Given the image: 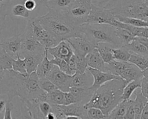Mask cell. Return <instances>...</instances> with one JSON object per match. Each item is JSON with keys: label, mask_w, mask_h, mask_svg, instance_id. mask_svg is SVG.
I'll return each mask as SVG.
<instances>
[{"label": "cell", "mask_w": 148, "mask_h": 119, "mask_svg": "<svg viewBox=\"0 0 148 119\" xmlns=\"http://www.w3.org/2000/svg\"><path fill=\"white\" fill-rule=\"evenodd\" d=\"M14 58L11 56L3 48L0 49V64L2 66L5 70L12 69V63Z\"/></svg>", "instance_id": "obj_34"}, {"label": "cell", "mask_w": 148, "mask_h": 119, "mask_svg": "<svg viewBox=\"0 0 148 119\" xmlns=\"http://www.w3.org/2000/svg\"><path fill=\"white\" fill-rule=\"evenodd\" d=\"M22 36L36 39L45 48L55 46L60 42L40 24L36 17L28 20Z\"/></svg>", "instance_id": "obj_6"}, {"label": "cell", "mask_w": 148, "mask_h": 119, "mask_svg": "<svg viewBox=\"0 0 148 119\" xmlns=\"http://www.w3.org/2000/svg\"><path fill=\"white\" fill-rule=\"evenodd\" d=\"M87 110V118L91 119H101V118H108L107 116L104 114L102 111L96 107H90Z\"/></svg>", "instance_id": "obj_40"}, {"label": "cell", "mask_w": 148, "mask_h": 119, "mask_svg": "<svg viewBox=\"0 0 148 119\" xmlns=\"http://www.w3.org/2000/svg\"><path fill=\"white\" fill-rule=\"evenodd\" d=\"M76 56V73H84L88 67L87 60L86 56H80L79 55L75 54Z\"/></svg>", "instance_id": "obj_39"}, {"label": "cell", "mask_w": 148, "mask_h": 119, "mask_svg": "<svg viewBox=\"0 0 148 119\" xmlns=\"http://www.w3.org/2000/svg\"><path fill=\"white\" fill-rule=\"evenodd\" d=\"M132 63L129 62H123L113 60L108 63L109 72L114 75L120 76V74L127 68L131 66Z\"/></svg>", "instance_id": "obj_25"}, {"label": "cell", "mask_w": 148, "mask_h": 119, "mask_svg": "<svg viewBox=\"0 0 148 119\" xmlns=\"http://www.w3.org/2000/svg\"><path fill=\"white\" fill-rule=\"evenodd\" d=\"M75 0H47L45 6L59 12H66L73 5Z\"/></svg>", "instance_id": "obj_19"}, {"label": "cell", "mask_w": 148, "mask_h": 119, "mask_svg": "<svg viewBox=\"0 0 148 119\" xmlns=\"http://www.w3.org/2000/svg\"><path fill=\"white\" fill-rule=\"evenodd\" d=\"M1 46V43H0V46Z\"/></svg>", "instance_id": "obj_58"}, {"label": "cell", "mask_w": 148, "mask_h": 119, "mask_svg": "<svg viewBox=\"0 0 148 119\" xmlns=\"http://www.w3.org/2000/svg\"><path fill=\"white\" fill-rule=\"evenodd\" d=\"M104 8L114 15L143 20L148 17V0H110Z\"/></svg>", "instance_id": "obj_5"}, {"label": "cell", "mask_w": 148, "mask_h": 119, "mask_svg": "<svg viewBox=\"0 0 148 119\" xmlns=\"http://www.w3.org/2000/svg\"><path fill=\"white\" fill-rule=\"evenodd\" d=\"M142 73L143 75V77L148 80V67L145 70H144L143 71H142Z\"/></svg>", "instance_id": "obj_53"}, {"label": "cell", "mask_w": 148, "mask_h": 119, "mask_svg": "<svg viewBox=\"0 0 148 119\" xmlns=\"http://www.w3.org/2000/svg\"><path fill=\"white\" fill-rule=\"evenodd\" d=\"M69 92L75 96L76 102L83 104L89 101L94 93L89 88L74 86H71L69 88Z\"/></svg>", "instance_id": "obj_18"}, {"label": "cell", "mask_w": 148, "mask_h": 119, "mask_svg": "<svg viewBox=\"0 0 148 119\" xmlns=\"http://www.w3.org/2000/svg\"><path fill=\"white\" fill-rule=\"evenodd\" d=\"M22 40L23 37L21 34L14 35L2 41L1 42V47L3 48L11 56L16 59L17 56L20 55Z\"/></svg>", "instance_id": "obj_14"}, {"label": "cell", "mask_w": 148, "mask_h": 119, "mask_svg": "<svg viewBox=\"0 0 148 119\" xmlns=\"http://www.w3.org/2000/svg\"><path fill=\"white\" fill-rule=\"evenodd\" d=\"M127 84L122 78L105 82L94 92L89 101L84 104V108H98L108 117L111 111L122 101L123 89Z\"/></svg>", "instance_id": "obj_2"}, {"label": "cell", "mask_w": 148, "mask_h": 119, "mask_svg": "<svg viewBox=\"0 0 148 119\" xmlns=\"http://www.w3.org/2000/svg\"><path fill=\"white\" fill-rule=\"evenodd\" d=\"M113 48L110 44L106 42H100L96 45L95 48L98 50L103 60L109 63L114 60L112 52V48Z\"/></svg>", "instance_id": "obj_22"}, {"label": "cell", "mask_w": 148, "mask_h": 119, "mask_svg": "<svg viewBox=\"0 0 148 119\" xmlns=\"http://www.w3.org/2000/svg\"><path fill=\"white\" fill-rule=\"evenodd\" d=\"M47 13L36 17L40 24L58 41L82 37L79 26H76L65 12L48 9Z\"/></svg>", "instance_id": "obj_3"}, {"label": "cell", "mask_w": 148, "mask_h": 119, "mask_svg": "<svg viewBox=\"0 0 148 119\" xmlns=\"http://www.w3.org/2000/svg\"><path fill=\"white\" fill-rule=\"evenodd\" d=\"M22 35V34H21ZM23 37V36H22ZM46 49L38 41L33 38L23 37L20 56L23 57L27 55L44 56Z\"/></svg>", "instance_id": "obj_10"}, {"label": "cell", "mask_w": 148, "mask_h": 119, "mask_svg": "<svg viewBox=\"0 0 148 119\" xmlns=\"http://www.w3.org/2000/svg\"><path fill=\"white\" fill-rule=\"evenodd\" d=\"M12 15L14 16L20 17L23 18H29L30 12H29L24 6L23 3H18L14 4L11 8Z\"/></svg>", "instance_id": "obj_35"}, {"label": "cell", "mask_w": 148, "mask_h": 119, "mask_svg": "<svg viewBox=\"0 0 148 119\" xmlns=\"http://www.w3.org/2000/svg\"><path fill=\"white\" fill-rule=\"evenodd\" d=\"M0 95H1V85H0Z\"/></svg>", "instance_id": "obj_57"}, {"label": "cell", "mask_w": 148, "mask_h": 119, "mask_svg": "<svg viewBox=\"0 0 148 119\" xmlns=\"http://www.w3.org/2000/svg\"><path fill=\"white\" fill-rule=\"evenodd\" d=\"M66 118H68V119H72V118L79 119V118L78 117H77V116H69L66 117Z\"/></svg>", "instance_id": "obj_54"}, {"label": "cell", "mask_w": 148, "mask_h": 119, "mask_svg": "<svg viewBox=\"0 0 148 119\" xmlns=\"http://www.w3.org/2000/svg\"><path fill=\"white\" fill-rule=\"evenodd\" d=\"M112 52L114 60L119 61L128 62L129 58L131 55V52L124 46L119 48H112Z\"/></svg>", "instance_id": "obj_31"}, {"label": "cell", "mask_w": 148, "mask_h": 119, "mask_svg": "<svg viewBox=\"0 0 148 119\" xmlns=\"http://www.w3.org/2000/svg\"><path fill=\"white\" fill-rule=\"evenodd\" d=\"M140 90L142 94L148 99V80L143 77L141 79Z\"/></svg>", "instance_id": "obj_47"}, {"label": "cell", "mask_w": 148, "mask_h": 119, "mask_svg": "<svg viewBox=\"0 0 148 119\" xmlns=\"http://www.w3.org/2000/svg\"><path fill=\"white\" fill-rule=\"evenodd\" d=\"M134 39L140 42L141 44L146 46L148 49V38L144 37H135Z\"/></svg>", "instance_id": "obj_48"}, {"label": "cell", "mask_w": 148, "mask_h": 119, "mask_svg": "<svg viewBox=\"0 0 148 119\" xmlns=\"http://www.w3.org/2000/svg\"><path fill=\"white\" fill-rule=\"evenodd\" d=\"M12 69L23 74H28L24 59H21L20 55H17L12 63Z\"/></svg>", "instance_id": "obj_37"}, {"label": "cell", "mask_w": 148, "mask_h": 119, "mask_svg": "<svg viewBox=\"0 0 148 119\" xmlns=\"http://www.w3.org/2000/svg\"><path fill=\"white\" fill-rule=\"evenodd\" d=\"M3 1H9V0H0V2H3Z\"/></svg>", "instance_id": "obj_56"}, {"label": "cell", "mask_w": 148, "mask_h": 119, "mask_svg": "<svg viewBox=\"0 0 148 119\" xmlns=\"http://www.w3.org/2000/svg\"><path fill=\"white\" fill-rule=\"evenodd\" d=\"M87 64L88 67L101 70L104 72H109L108 63H105L100 56L97 48H94L86 56Z\"/></svg>", "instance_id": "obj_15"}, {"label": "cell", "mask_w": 148, "mask_h": 119, "mask_svg": "<svg viewBox=\"0 0 148 119\" xmlns=\"http://www.w3.org/2000/svg\"><path fill=\"white\" fill-rule=\"evenodd\" d=\"M23 4L25 8L30 12L34 10L38 6L36 0H24Z\"/></svg>", "instance_id": "obj_46"}, {"label": "cell", "mask_w": 148, "mask_h": 119, "mask_svg": "<svg viewBox=\"0 0 148 119\" xmlns=\"http://www.w3.org/2000/svg\"><path fill=\"white\" fill-rule=\"evenodd\" d=\"M44 56L27 55L24 57L26 66V70L28 74H30L32 72L36 70L39 64L43 59Z\"/></svg>", "instance_id": "obj_24"}, {"label": "cell", "mask_w": 148, "mask_h": 119, "mask_svg": "<svg viewBox=\"0 0 148 119\" xmlns=\"http://www.w3.org/2000/svg\"><path fill=\"white\" fill-rule=\"evenodd\" d=\"M0 85L1 94H6L9 101H12L15 96H18L21 101L32 100L46 92L39 86L36 71L30 74H23L13 69L5 70Z\"/></svg>", "instance_id": "obj_1"}, {"label": "cell", "mask_w": 148, "mask_h": 119, "mask_svg": "<svg viewBox=\"0 0 148 119\" xmlns=\"http://www.w3.org/2000/svg\"><path fill=\"white\" fill-rule=\"evenodd\" d=\"M53 65V64L51 62L50 60L48 59V52L47 49H46L45 56L40 63L39 64L36 70V74L38 75L39 78L46 77L47 74L51 70Z\"/></svg>", "instance_id": "obj_23"}, {"label": "cell", "mask_w": 148, "mask_h": 119, "mask_svg": "<svg viewBox=\"0 0 148 119\" xmlns=\"http://www.w3.org/2000/svg\"><path fill=\"white\" fill-rule=\"evenodd\" d=\"M79 30L82 37L95 46L100 42H106L113 48L122 46L116 33V27L106 24L84 23L79 26Z\"/></svg>", "instance_id": "obj_4"}, {"label": "cell", "mask_w": 148, "mask_h": 119, "mask_svg": "<svg viewBox=\"0 0 148 119\" xmlns=\"http://www.w3.org/2000/svg\"><path fill=\"white\" fill-rule=\"evenodd\" d=\"M60 107L66 116H75L79 118H87V110L84 108V104L80 103H75L68 105L61 104Z\"/></svg>", "instance_id": "obj_16"}, {"label": "cell", "mask_w": 148, "mask_h": 119, "mask_svg": "<svg viewBox=\"0 0 148 119\" xmlns=\"http://www.w3.org/2000/svg\"><path fill=\"white\" fill-rule=\"evenodd\" d=\"M135 91V98L134 100V107L135 113V118H141L142 111L148 102V99L142 94L140 88H137Z\"/></svg>", "instance_id": "obj_20"}, {"label": "cell", "mask_w": 148, "mask_h": 119, "mask_svg": "<svg viewBox=\"0 0 148 119\" xmlns=\"http://www.w3.org/2000/svg\"><path fill=\"white\" fill-rule=\"evenodd\" d=\"M128 102H129V99L121 101L111 111V112L108 115V118H114V119L124 118L126 113Z\"/></svg>", "instance_id": "obj_26"}, {"label": "cell", "mask_w": 148, "mask_h": 119, "mask_svg": "<svg viewBox=\"0 0 148 119\" xmlns=\"http://www.w3.org/2000/svg\"><path fill=\"white\" fill-rule=\"evenodd\" d=\"M128 62L135 65L141 71H143L148 67V56L131 52Z\"/></svg>", "instance_id": "obj_27"}, {"label": "cell", "mask_w": 148, "mask_h": 119, "mask_svg": "<svg viewBox=\"0 0 148 119\" xmlns=\"http://www.w3.org/2000/svg\"><path fill=\"white\" fill-rule=\"evenodd\" d=\"M51 62L58 67V68L63 72L72 75L75 72L73 71L68 65V63L66 61L62 59L57 58V57H53L50 60Z\"/></svg>", "instance_id": "obj_36"}, {"label": "cell", "mask_w": 148, "mask_h": 119, "mask_svg": "<svg viewBox=\"0 0 148 119\" xmlns=\"http://www.w3.org/2000/svg\"><path fill=\"white\" fill-rule=\"evenodd\" d=\"M135 113L134 107V100H131L130 99L124 119H134L135 118Z\"/></svg>", "instance_id": "obj_43"}, {"label": "cell", "mask_w": 148, "mask_h": 119, "mask_svg": "<svg viewBox=\"0 0 148 119\" xmlns=\"http://www.w3.org/2000/svg\"><path fill=\"white\" fill-rule=\"evenodd\" d=\"M141 118L143 119H148V102L146 103L145 106L144 107V109L142 111V115H141Z\"/></svg>", "instance_id": "obj_49"}, {"label": "cell", "mask_w": 148, "mask_h": 119, "mask_svg": "<svg viewBox=\"0 0 148 119\" xmlns=\"http://www.w3.org/2000/svg\"><path fill=\"white\" fill-rule=\"evenodd\" d=\"M46 77L50 80L56 86L63 92L69 91L71 86L72 75L62 71L57 66L53 64Z\"/></svg>", "instance_id": "obj_9"}, {"label": "cell", "mask_w": 148, "mask_h": 119, "mask_svg": "<svg viewBox=\"0 0 148 119\" xmlns=\"http://www.w3.org/2000/svg\"><path fill=\"white\" fill-rule=\"evenodd\" d=\"M8 7L6 3L0 5V34L5 27V19L8 15Z\"/></svg>", "instance_id": "obj_42"}, {"label": "cell", "mask_w": 148, "mask_h": 119, "mask_svg": "<svg viewBox=\"0 0 148 119\" xmlns=\"http://www.w3.org/2000/svg\"><path fill=\"white\" fill-rule=\"evenodd\" d=\"M39 84L40 88L47 93H50L57 89L56 85L46 77L39 78Z\"/></svg>", "instance_id": "obj_38"}, {"label": "cell", "mask_w": 148, "mask_h": 119, "mask_svg": "<svg viewBox=\"0 0 148 119\" xmlns=\"http://www.w3.org/2000/svg\"><path fill=\"white\" fill-rule=\"evenodd\" d=\"M5 70L2 67V66L0 64V81H1L2 79L3 78L5 75Z\"/></svg>", "instance_id": "obj_51"}, {"label": "cell", "mask_w": 148, "mask_h": 119, "mask_svg": "<svg viewBox=\"0 0 148 119\" xmlns=\"http://www.w3.org/2000/svg\"><path fill=\"white\" fill-rule=\"evenodd\" d=\"M116 33L121 42L122 46L127 45L135 38V36L128 30L120 27H116Z\"/></svg>", "instance_id": "obj_32"}, {"label": "cell", "mask_w": 148, "mask_h": 119, "mask_svg": "<svg viewBox=\"0 0 148 119\" xmlns=\"http://www.w3.org/2000/svg\"><path fill=\"white\" fill-rule=\"evenodd\" d=\"M92 6V0H75L65 13L76 26H80L87 23Z\"/></svg>", "instance_id": "obj_7"}, {"label": "cell", "mask_w": 148, "mask_h": 119, "mask_svg": "<svg viewBox=\"0 0 148 119\" xmlns=\"http://www.w3.org/2000/svg\"><path fill=\"white\" fill-rule=\"evenodd\" d=\"M118 23L119 21L109 10L92 3L87 23L106 24L117 27Z\"/></svg>", "instance_id": "obj_8"}, {"label": "cell", "mask_w": 148, "mask_h": 119, "mask_svg": "<svg viewBox=\"0 0 148 119\" xmlns=\"http://www.w3.org/2000/svg\"><path fill=\"white\" fill-rule=\"evenodd\" d=\"M46 49L48 53L53 57L62 59L67 62L74 53L71 45L66 40H62L55 46Z\"/></svg>", "instance_id": "obj_13"}, {"label": "cell", "mask_w": 148, "mask_h": 119, "mask_svg": "<svg viewBox=\"0 0 148 119\" xmlns=\"http://www.w3.org/2000/svg\"><path fill=\"white\" fill-rule=\"evenodd\" d=\"M38 102V106L39 110L42 114L44 118H46L47 114L51 111V104L46 100H40L39 99Z\"/></svg>", "instance_id": "obj_41"}, {"label": "cell", "mask_w": 148, "mask_h": 119, "mask_svg": "<svg viewBox=\"0 0 148 119\" xmlns=\"http://www.w3.org/2000/svg\"><path fill=\"white\" fill-rule=\"evenodd\" d=\"M141 79L132 81L126 84L124 86L122 93V100H128L134 93V92L138 88H140Z\"/></svg>", "instance_id": "obj_29"}, {"label": "cell", "mask_w": 148, "mask_h": 119, "mask_svg": "<svg viewBox=\"0 0 148 119\" xmlns=\"http://www.w3.org/2000/svg\"><path fill=\"white\" fill-rule=\"evenodd\" d=\"M76 103V100L75 96L69 91L64 92V105H68L72 103Z\"/></svg>", "instance_id": "obj_45"}, {"label": "cell", "mask_w": 148, "mask_h": 119, "mask_svg": "<svg viewBox=\"0 0 148 119\" xmlns=\"http://www.w3.org/2000/svg\"><path fill=\"white\" fill-rule=\"evenodd\" d=\"M120 77L127 83L136 80L142 79L143 75L142 71L135 65L132 64L131 66L124 70L120 75Z\"/></svg>", "instance_id": "obj_21"}, {"label": "cell", "mask_w": 148, "mask_h": 119, "mask_svg": "<svg viewBox=\"0 0 148 119\" xmlns=\"http://www.w3.org/2000/svg\"><path fill=\"white\" fill-rule=\"evenodd\" d=\"M46 118H47V119H55L56 118V116H55L53 112L50 111L47 114V116L46 117Z\"/></svg>", "instance_id": "obj_52"}, {"label": "cell", "mask_w": 148, "mask_h": 119, "mask_svg": "<svg viewBox=\"0 0 148 119\" xmlns=\"http://www.w3.org/2000/svg\"><path fill=\"white\" fill-rule=\"evenodd\" d=\"M13 108H14V104L12 103V101L6 100L3 118H6V119L13 118L12 116V111L13 109Z\"/></svg>", "instance_id": "obj_44"}, {"label": "cell", "mask_w": 148, "mask_h": 119, "mask_svg": "<svg viewBox=\"0 0 148 119\" xmlns=\"http://www.w3.org/2000/svg\"><path fill=\"white\" fill-rule=\"evenodd\" d=\"M124 47H125L131 52H134L139 55L148 56V49L135 39H134Z\"/></svg>", "instance_id": "obj_28"}, {"label": "cell", "mask_w": 148, "mask_h": 119, "mask_svg": "<svg viewBox=\"0 0 148 119\" xmlns=\"http://www.w3.org/2000/svg\"><path fill=\"white\" fill-rule=\"evenodd\" d=\"M92 76L87 69L84 73H79L75 72L72 75L71 86L90 88L92 84Z\"/></svg>", "instance_id": "obj_17"}, {"label": "cell", "mask_w": 148, "mask_h": 119, "mask_svg": "<svg viewBox=\"0 0 148 119\" xmlns=\"http://www.w3.org/2000/svg\"><path fill=\"white\" fill-rule=\"evenodd\" d=\"M71 45L74 54L86 56L95 46L83 37H75L66 39Z\"/></svg>", "instance_id": "obj_11"}, {"label": "cell", "mask_w": 148, "mask_h": 119, "mask_svg": "<svg viewBox=\"0 0 148 119\" xmlns=\"http://www.w3.org/2000/svg\"><path fill=\"white\" fill-rule=\"evenodd\" d=\"M145 21L146 22V23H147V27H148V17L145 20Z\"/></svg>", "instance_id": "obj_55"}, {"label": "cell", "mask_w": 148, "mask_h": 119, "mask_svg": "<svg viewBox=\"0 0 148 119\" xmlns=\"http://www.w3.org/2000/svg\"><path fill=\"white\" fill-rule=\"evenodd\" d=\"M64 92L56 89L50 93H47L46 100L51 104L61 105L64 103Z\"/></svg>", "instance_id": "obj_30"}, {"label": "cell", "mask_w": 148, "mask_h": 119, "mask_svg": "<svg viewBox=\"0 0 148 119\" xmlns=\"http://www.w3.org/2000/svg\"><path fill=\"white\" fill-rule=\"evenodd\" d=\"M6 104V101L2 99H0V113L2 112L5 109Z\"/></svg>", "instance_id": "obj_50"}, {"label": "cell", "mask_w": 148, "mask_h": 119, "mask_svg": "<svg viewBox=\"0 0 148 119\" xmlns=\"http://www.w3.org/2000/svg\"><path fill=\"white\" fill-rule=\"evenodd\" d=\"M114 16L117 20L125 24L137 27H147L146 22L142 19L134 17L122 16L120 15H114Z\"/></svg>", "instance_id": "obj_33"}, {"label": "cell", "mask_w": 148, "mask_h": 119, "mask_svg": "<svg viewBox=\"0 0 148 119\" xmlns=\"http://www.w3.org/2000/svg\"><path fill=\"white\" fill-rule=\"evenodd\" d=\"M87 70L91 73L93 78V82L91 86L89 88L93 92L96 91L100 86L105 82L114 80L121 78L120 76L114 75L109 72H104L101 70L87 67Z\"/></svg>", "instance_id": "obj_12"}]
</instances>
